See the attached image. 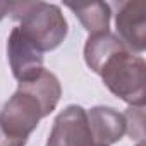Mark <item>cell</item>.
Returning a JSON list of instances; mask_svg holds the SVG:
<instances>
[{
    "mask_svg": "<svg viewBox=\"0 0 146 146\" xmlns=\"http://www.w3.org/2000/svg\"><path fill=\"white\" fill-rule=\"evenodd\" d=\"M9 14L19 21L23 36L41 53L62 45L69 33L67 21L55 4L46 2H11Z\"/></svg>",
    "mask_w": 146,
    "mask_h": 146,
    "instance_id": "1",
    "label": "cell"
},
{
    "mask_svg": "<svg viewBox=\"0 0 146 146\" xmlns=\"http://www.w3.org/2000/svg\"><path fill=\"white\" fill-rule=\"evenodd\" d=\"M95 72L103 79L105 86L129 107H144L146 64L141 55H134L124 45L113 50Z\"/></svg>",
    "mask_w": 146,
    "mask_h": 146,
    "instance_id": "2",
    "label": "cell"
},
{
    "mask_svg": "<svg viewBox=\"0 0 146 146\" xmlns=\"http://www.w3.org/2000/svg\"><path fill=\"white\" fill-rule=\"evenodd\" d=\"M46 115H50L46 107L31 91L17 86L0 110V146H26L28 137Z\"/></svg>",
    "mask_w": 146,
    "mask_h": 146,
    "instance_id": "3",
    "label": "cell"
},
{
    "mask_svg": "<svg viewBox=\"0 0 146 146\" xmlns=\"http://www.w3.org/2000/svg\"><path fill=\"white\" fill-rule=\"evenodd\" d=\"M46 146H103L91 134L86 110L79 105L65 107L55 119Z\"/></svg>",
    "mask_w": 146,
    "mask_h": 146,
    "instance_id": "4",
    "label": "cell"
},
{
    "mask_svg": "<svg viewBox=\"0 0 146 146\" xmlns=\"http://www.w3.org/2000/svg\"><path fill=\"white\" fill-rule=\"evenodd\" d=\"M117 38L134 55H141L146 46V2L129 0L119 5L115 16Z\"/></svg>",
    "mask_w": 146,
    "mask_h": 146,
    "instance_id": "5",
    "label": "cell"
},
{
    "mask_svg": "<svg viewBox=\"0 0 146 146\" xmlns=\"http://www.w3.org/2000/svg\"><path fill=\"white\" fill-rule=\"evenodd\" d=\"M7 57L12 69V74L19 83L29 81L45 69L43 67V53L36 50L19 31L14 28L7 40Z\"/></svg>",
    "mask_w": 146,
    "mask_h": 146,
    "instance_id": "6",
    "label": "cell"
},
{
    "mask_svg": "<svg viewBox=\"0 0 146 146\" xmlns=\"http://www.w3.org/2000/svg\"><path fill=\"white\" fill-rule=\"evenodd\" d=\"M86 117L91 134L98 144L112 146L117 141H120L125 134L124 113L117 112L112 107H93L86 112Z\"/></svg>",
    "mask_w": 146,
    "mask_h": 146,
    "instance_id": "7",
    "label": "cell"
},
{
    "mask_svg": "<svg viewBox=\"0 0 146 146\" xmlns=\"http://www.w3.org/2000/svg\"><path fill=\"white\" fill-rule=\"evenodd\" d=\"M65 7H69L76 17L81 21L86 31L90 35L95 33H105L110 26L112 11L110 5L105 2H65Z\"/></svg>",
    "mask_w": 146,
    "mask_h": 146,
    "instance_id": "8",
    "label": "cell"
},
{
    "mask_svg": "<svg viewBox=\"0 0 146 146\" xmlns=\"http://www.w3.org/2000/svg\"><path fill=\"white\" fill-rule=\"evenodd\" d=\"M144 107H129L127 112L124 113L125 119V134L131 136V139H137L143 143L144 137Z\"/></svg>",
    "mask_w": 146,
    "mask_h": 146,
    "instance_id": "9",
    "label": "cell"
},
{
    "mask_svg": "<svg viewBox=\"0 0 146 146\" xmlns=\"http://www.w3.org/2000/svg\"><path fill=\"white\" fill-rule=\"evenodd\" d=\"M9 9H11V2H0V21L9 14Z\"/></svg>",
    "mask_w": 146,
    "mask_h": 146,
    "instance_id": "10",
    "label": "cell"
},
{
    "mask_svg": "<svg viewBox=\"0 0 146 146\" xmlns=\"http://www.w3.org/2000/svg\"><path fill=\"white\" fill-rule=\"evenodd\" d=\"M136 146H144V143H137V144H136Z\"/></svg>",
    "mask_w": 146,
    "mask_h": 146,
    "instance_id": "11",
    "label": "cell"
}]
</instances>
